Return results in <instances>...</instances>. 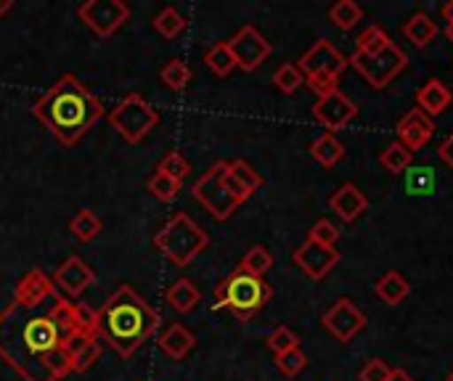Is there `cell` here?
<instances>
[{"label":"cell","mask_w":453,"mask_h":381,"mask_svg":"<svg viewBox=\"0 0 453 381\" xmlns=\"http://www.w3.org/2000/svg\"><path fill=\"white\" fill-rule=\"evenodd\" d=\"M109 125L122 135V141L141 143L159 125V111L141 93H127L109 111Z\"/></svg>","instance_id":"52a82bcc"},{"label":"cell","mask_w":453,"mask_h":381,"mask_svg":"<svg viewBox=\"0 0 453 381\" xmlns=\"http://www.w3.org/2000/svg\"><path fill=\"white\" fill-rule=\"evenodd\" d=\"M350 64L366 77V82H369L372 88L382 90V88H388V85L406 69L409 58H406V53L390 40L388 45H382L380 50H372V53L356 50V53L350 56Z\"/></svg>","instance_id":"9c48e42d"},{"label":"cell","mask_w":453,"mask_h":381,"mask_svg":"<svg viewBox=\"0 0 453 381\" xmlns=\"http://www.w3.org/2000/svg\"><path fill=\"white\" fill-rule=\"evenodd\" d=\"M53 284H56V289H58L66 300H77V297L85 294V289H90V286L96 284V273H93V268H90L85 260L69 257V260H64V263L56 268Z\"/></svg>","instance_id":"5bb4252c"},{"label":"cell","mask_w":453,"mask_h":381,"mask_svg":"<svg viewBox=\"0 0 453 381\" xmlns=\"http://www.w3.org/2000/svg\"><path fill=\"white\" fill-rule=\"evenodd\" d=\"M329 207H332V212H337L340 220L353 223V220L361 217V212H366L369 199L364 196V191H361L358 186L345 183V186H340V188L334 191V196L329 199Z\"/></svg>","instance_id":"ac0fdd59"},{"label":"cell","mask_w":453,"mask_h":381,"mask_svg":"<svg viewBox=\"0 0 453 381\" xmlns=\"http://www.w3.org/2000/svg\"><path fill=\"white\" fill-rule=\"evenodd\" d=\"M411 159H414V154L398 141V143H390L382 154H380V162H382V167L388 170V172H393V175H398V172H403V170H409V164H411Z\"/></svg>","instance_id":"f546056e"},{"label":"cell","mask_w":453,"mask_h":381,"mask_svg":"<svg viewBox=\"0 0 453 381\" xmlns=\"http://www.w3.org/2000/svg\"><path fill=\"white\" fill-rule=\"evenodd\" d=\"M204 64L212 74L218 77H228L234 69H236V61H234V53L228 48V42H215L207 53H204Z\"/></svg>","instance_id":"4316f807"},{"label":"cell","mask_w":453,"mask_h":381,"mask_svg":"<svg viewBox=\"0 0 453 381\" xmlns=\"http://www.w3.org/2000/svg\"><path fill=\"white\" fill-rule=\"evenodd\" d=\"M244 273H250V276H257V278H263L271 268H273V255H271V249L268 247H252L244 257H242V265H239Z\"/></svg>","instance_id":"f1b7e54d"},{"label":"cell","mask_w":453,"mask_h":381,"mask_svg":"<svg viewBox=\"0 0 453 381\" xmlns=\"http://www.w3.org/2000/svg\"><path fill=\"white\" fill-rule=\"evenodd\" d=\"M438 151H441V159H443V162H446V164L453 170V133L446 138V141H443V143H441V149H438Z\"/></svg>","instance_id":"b9f144b4"},{"label":"cell","mask_w":453,"mask_h":381,"mask_svg":"<svg viewBox=\"0 0 453 381\" xmlns=\"http://www.w3.org/2000/svg\"><path fill=\"white\" fill-rule=\"evenodd\" d=\"M390 42V37L385 34V29L382 27H377V24H372L369 29H364L361 34H358V40H356V50H361V53H372V50H380L382 45H388Z\"/></svg>","instance_id":"74e56055"},{"label":"cell","mask_w":453,"mask_h":381,"mask_svg":"<svg viewBox=\"0 0 453 381\" xmlns=\"http://www.w3.org/2000/svg\"><path fill=\"white\" fill-rule=\"evenodd\" d=\"M313 117H316L324 127H329V133H334V130L348 127V125L358 117V106H356L342 90H334V93L321 95V98L316 101Z\"/></svg>","instance_id":"7c38bea8"},{"label":"cell","mask_w":453,"mask_h":381,"mask_svg":"<svg viewBox=\"0 0 453 381\" xmlns=\"http://www.w3.org/2000/svg\"><path fill=\"white\" fill-rule=\"evenodd\" d=\"M154 29H157L162 37L175 40V37L186 29V19H183V13H180L175 5H167V8H162V11L154 16Z\"/></svg>","instance_id":"83f0119b"},{"label":"cell","mask_w":453,"mask_h":381,"mask_svg":"<svg viewBox=\"0 0 453 381\" xmlns=\"http://www.w3.org/2000/svg\"><path fill=\"white\" fill-rule=\"evenodd\" d=\"M273 297V289L265 278L250 276L242 268H236L234 273H228L218 289H215V310H228L234 318L239 321H250L252 316H257L268 300Z\"/></svg>","instance_id":"277c9868"},{"label":"cell","mask_w":453,"mask_h":381,"mask_svg":"<svg viewBox=\"0 0 453 381\" xmlns=\"http://www.w3.org/2000/svg\"><path fill=\"white\" fill-rule=\"evenodd\" d=\"M32 114L64 149H72L104 119L106 109L77 74H64L35 101Z\"/></svg>","instance_id":"7a4b0ae2"},{"label":"cell","mask_w":453,"mask_h":381,"mask_svg":"<svg viewBox=\"0 0 453 381\" xmlns=\"http://www.w3.org/2000/svg\"><path fill=\"white\" fill-rule=\"evenodd\" d=\"M159 80H162V85H165V88H170V90L180 93V90H186V88L191 85L194 72H191V66H188L183 58H170V61L162 66Z\"/></svg>","instance_id":"d4e9b609"},{"label":"cell","mask_w":453,"mask_h":381,"mask_svg":"<svg viewBox=\"0 0 453 381\" xmlns=\"http://www.w3.org/2000/svg\"><path fill=\"white\" fill-rule=\"evenodd\" d=\"M403 34H406L417 48H427V45L438 37V24H435L427 13H414V16L403 24Z\"/></svg>","instance_id":"603a6c76"},{"label":"cell","mask_w":453,"mask_h":381,"mask_svg":"<svg viewBox=\"0 0 453 381\" xmlns=\"http://www.w3.org/2000/svg\"><path fill=\"white\" fill-rule=\"evenodd\" d=\"M11 8H13V0H3V3H0V16H5Z\"/></svg>","instance_id":"ee69618b"},{"label":"cell","mask_w":453,"mask_h":381,"mask_svg":"<svg viewBox=\"0 0 453 381\" xmlns=\"http://www.w3.org/2000/svg\"><path fill=\"white\" fill-rule=\"evenodd\" d=\"M305 363H308V358H305V353H303L300 347H295V350H289V353H284V355H276V369H279L281 377H287V379L297 377V374L305 369Z\"/></svg>","instance_id":"8d00e7d4"},{"label":"cell","mask_w":453,"mask_h":381,"mask_svg":"<svg viewBox=\"0 0 453 381\" xmlns=\"http://www.w3.org/2000/svg\"><path fill=\"white\" fill-rule=\"evenodd\" d=\"M433 133H435L433 119H430L425 111H419V109H411V111L398 122V138H401V143H403L411 154L419 151V149L433 138Z\"/></svg>","instance_id":"2e32d148"},{"label":"cell","mask_w":453,"mask_h":381,"mask_svg":"<svg viewBox=\"0 0 453 381\" xmlns=\"http://www.w3.org/2000/svg\"><path fill=\"white\" fill-rule=\"evenodd\" d=\"M446 381H453V374H451V377H449V379H446Z\"/></svg>","instance_id":"bcb514c9"},{"label":"cell","mask_w":453,"mask_h":381,"mask_svg":"<svg viewBox=\"0 0 453 381\" xmlns=\"http://www.w3.org/2000/svg\"><path fill=\"white\" fill-rule=\"evenodd\" d=\"M390 381H414V379H411V377H409L406 371L395 369V371H393V377H390Z\"/></svg>","instance_id":"7bdbcfd3"},{"label":"cell","mask_w":453,"mask_h":381,"mask_svg":"<svg viewBox=\"0 0 453 381\" xmlns=\"http://www.w3.org/2000/svg\"><path fill=\"white\" fill-rule=\"evenodd\" d=\"M157 172H165L167 178L183 183V180L188 178V172H191V164L186 162V156H183L180 151H167V154L162 156V162L157 164Z\"/></svg>","instance_id":"d6a6232c"},{"label":"cell","mask_w":453,"mask_h":381,"mask_svg":"<svg viewBox=\"0 0 453 381\" xmlns=\"http://www.w3.org/2000/svg\"><path fill=\"white\" fill-rule=\"evenodd\" d=\"M393 371L395 369H390L382 358H372L364 369H361V374H358V379L361 381H390L393 377Z\"/></svg>","instance_id":"60d3db41"},{"label":"cell","mask_w":453,"mask_h":381,"mask_svg":"<svg viewBox=\"0 0 453 381\" xmlns=\"http://www.w3.org/2000/svg\"><path fill=\"white\" fill-rule=\"evenodd\" d=\"M207 244H210L207 231L186 212H175L154 236V247L175 268H186L207 249Z\"/></svg>","instance_id":"5b68a950"},{"label":"cell","mask_w":453,"mask_h":381,"mask_svg":"<svg viewBox=\"0 0 453 381\" xmlns=\"http://www.w3.org/2000/svg\"><path fill=\"white\" fill-rule=\"evenodd\" d=\"M308 241L321 244V247H334V244L340 241V231H337V225H334V223H329V220H319V223L311 228Z\"/></svg>","instance_id":"f35d334b"},{"label":"cell","mask_w":453,"mask_h":381,"mask_svg":"<svg viewBox=\"0 0 453 381\" xmlns=\"http://www.w3.org/2000/svg\"><path fill=\"white\" fill-rule=\"evenodd\" d=\"M98 358H101V339L85 345V347L74 355V361H72V374H85Z\"/></svg>","instance_id":"ab89813d"},{"label":"cell","mask_w":453,"mask_h":381,"mask_svg":"<svg viewBox=\"0 0 453 381\" xmlns=\"http://www.w3.org/2000/svg\"><path fill=\"white\" fill-rule=\"evenodd\" d=\"M451 90L441 82V80H430L422 85V90L417 93V103H419V111H425L430 119L433 117H441L449 106H451Z\"/></svg>","instance_id":"ffe728a7"},{"label":"cell","mask_w":453,"mask_h":381,"mask_svg":"<svg viewBox=\"0 0 453 381\" xmlns=\"http://www.w3.org/2000/svg\"><path fill=\"white\" fill-rule=\"evenodd\" d=\"M303 82H305V77H303V72H300L297 64H281V66L276 69V74H273V85H276L281 93H287V95L297 93V88H300Z\"/></svg>","instance_id":"836d02e7"},{"label":"cell","mask_w":453,"mask_h":381,"mask_svg":"<svg viewBox=\"0 0 453 381\" xmlns=\"http://www.w3.org/2000/svg\"><path fill=\"white\" fill-rule=\"evenodd\" d=\"M226 172H228V162H215L191 188L194 199L220 223L228 220L239 210V199L228 188Z\"/></svg>","instance_id":"ba28073f"},{"label":"cell","mask_w":453,"mask_h":381,"mask_svg":"<svg viewBox=\"0 0 453 381\" xmlns=\"http://www.w3.org/2000/svg\"><path fill=\"white\" fill-rule=\"evenodd\" d=\"M406 188L411 196H430L435 191V172L430 167H414L409 172Z\"/></svg>","instance_id":"e575fe53"},{"label":"cell","mask_w":453,"mask_h":381,"mask_svg":"<svg viewBox=\"0 0 453 381\" xmlns=\"http://www.w3.org/2000/svg\"><path fill=\"white\" fill-rule=\"evenodd\" d=\"M98 339L122 358L130 361L159 329V313L127 284L117 286L111 297L96 310Z\"/></svg>","instance_id":"3957f363"},{"label":"cell","mask_w":453,"mask_h":381,"mask_svg":"<svg viewBox=\"0 0 453 381\" xmlns=\"http://www.w3.org/2000/svg\"><path fill=\"white\" fill-rule=\"evenodd\" d=\"M449 37H451V40H453V21H451V24H449Z\"/></svg>","instance_id":"f6af8a7d"},{"label":"cell","mask_w":453,"mask_h":381,"mask_svg":"<svg viewBox=\"0 0 453 381\" xmlns=\"http://www.w3.org/2000/svg\"><path fill=\"white\" fill-rule=\"evenodd\" d=\"M374 292H377V297H380L385 305H401V302L409 297L411 286H409V281L403 278V273L390 271V273H385V276L377 281Z\"/></svg>","instance_id":"7402d4cb"},{"label":"cell","mask_w":453,"mask_h":381,"mask_svg":"<svg viewBox=\"0 0 453 381\" xmlns=\"http://www.w3.org/2000/svg\"><path fill=\"white\" fill-rule=\"evenodd\" d=\"M165 300L173 310L178 313H191L199 308L202 302V292L196 289V284H191L188 278H178L167 292H165Z\"/></svg>","instance_id":"44dd1931"},{"label":"cell","mask_w":453,"mask_h":381,"mask_svg":"<svg viewBox=\"0 0 453 381\" xmlns=\"http://www.w3.org/2000/svg\"><path fill=\"white\" fill-rule=\"evenodd\" d=\"M228 48L234 53V61L239 69L244 72H255L268 56H271V42L260 34V29H255L252 24L242 27L231 40Z\"/></svg>","instance_id":"8fae6325"},{"label":"cell","mask_w":453,"mask_h":381,"mask_svg":"<svg viewBox=\"0 0 453 381\" xmlns=\"http://www.w3.org/2000/svg\"><path fill=\"white\" fill-rule=\"evenodd\" d=\"M268 347H271V353H273V355H284V353H289V350L300 347V339H297V334H295L292 329L279 326V329H273V331H271V337H268Z\"/></svg>","instance_id":"d590c367"},{"label":"cell","mask_w":453,"mask_h":381,"mask_svg":"<svg viewBox=\"0 0 453 381\" xmlns=\"http://www.w3.org/2000/svg\"><path fill=\"white\" fill-rule=\"evenodd\" d=\"M69 231L74 233V239H77V241L90 244V241H96V239H98V233H101V217H98L93 210H80V212L72 217Z\"/></svg>","instance_id":"484cf974"},{"label":"cell","mask_w":453,"mask_h":381,"mask_svg":"<svg viewBox=\"0 0 453 381\" xmlns=\"http://www.w3.org/2000/svg\"><path fill=\"white\" fill-rule=\"evenodd\" d=\"M159 350L170 358V361H183L194 347H196V337L183 326V324H170L162 334H159Z\"/></svg>","instance_id":"d6986e66"},{"label":"cell","mask_w":453,"mask_h":381,"mask_svg":"<svg viewBox=\"0 0 453 381\" xmlns=\"http://www.w3.org/2000/svg\"><path fill=\"white\" fill-rule=\"evenodd\" d=\"M340 263V252L334 247H321L313 241H305L303 247L295 249V265L311 278V281H321L326 278Z\"/></svg>","instance_id":"4fadbf2b"},{"label":"cell","mask_w":453,"mask_h":381,"mask_svg":"<svg viewBox=\"0 0 453 381\" xmlns=\"http://www.w3.org/2000/svg\"><path fill=\"white\" fill-rule=\"evenodd\" d=\"M77 19L96 34L111 37L130 19V5L122 0H85L77 5Z\"/></svg>","instance_id":"30bf717a"},{"label":"cell","mask_w":453,"mask_h":381,"mask_svg":"<svg viewBox=\"0 0 453 381\" xmlns=\"http://www.w3.org/2000/svg\"><path fill=\"white\" fill-rule=\"evenodd\" d=\"M311 154H313V159H316L321 167H334V164H340V162H342V156H345V146H342L332 133H324L321 138H316V141H313Z\"/></svg>","instance_id":"cb8c5ba5"},{"label":"cell","mask_w":453,"mask_h":381,"mask_svg":"<svg viewBox=\"0 0 453 381\" xmlns=\"http://www.w3.org/2000/svg\"><path fill=\"white\" fill-rule=\"evenodd\" d=\"M146 188H149V194H151L154 199H159V202H173V199H178L183 183H178V180L167 178L165 172H157V170H154V175L149 178Z\"/></svg>","instance_id":"1f68e13d"},{"label":"cell","mask_w":453,"mask_h":381,"mask_svg":"<svg viewBox=\"0 0 453 381\" xmlns=\"http://www.w3.org/2000/svg\"><path fill=\"white\" fill-rule=\"evenodd\" d=\"M98 339L96 310L66 300L40 268L27 271L0 313V358L24 381H64Z\"/></svg>","instance_id":"6da1fadb"},{"label":"cell","mask_w":453,"mask_h":381,"mask_svg":"<svg viewBox=\"0 0 453 381\" xmlns=\"http://www.w3.org/2000/svg\"><path fill=\"white\" fill-rule=\"evenodd\" d=\"M226 180H228V188L234 191V196L239 199V204H244V202H247L255 191H260V186H263L260 172H257L250 162H244V159L228 162Z\"/></svg>","instance_id":"e0dca14e"},{"label":"cell","mask_w":453,"mask_h":381,"mask_svg":"<svg viewBox=\"0 0 453 381\" xmlns=\"http://www.w3.org/2000/svg\"><path fill=\"white\" fill-rule=\"evenodd\" d=\"M361 16H364V8H361L358 3H353V0H340V3H334L332 11H329V19H332L340 29H353V27L361 21Z\"/></svg>","instance_id":"4dcf8cb0"},{"label":"cell","mask_w":453,"mask_h":381,"mask_svg":"<svg viewBox=\"0 0 453 381\" xmlns=\"http://www.w3.org/2000/svg\"><path fill=\"white\" fill-rule=\"evenodd\" d=\"M348 64H350V61H348L329 40H319V42L297 61L303 77H305L308 85L319 93V98H321V95H329V93H334V90H340V88H337V80H340V74L348 69Z\"/></svg>","instance_id":"8992f818"},{"label":"cell","mask_w":453,"mask_h":381,"mask_svg":"<svg viewBox=\"0 0 453 381\" xmlns=\"http://www.w3.org/2000/svg\"><path fill=\"white\" fill-rule=\"evenodd\" d=\"M366 326V316L350 302V300H340L326 316H324V329L337 339V342H350L358 331H364Z\"/></svg>","instance_id":"9a60e30c"}]
</instances>
